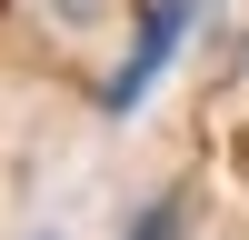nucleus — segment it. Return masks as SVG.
I'll return each mask as SVG.
<instances>
[{
    "label": "nucleus",
    "mask_w": 249,
    "mask_h": 240,
    "mask_svg": "<svg viewBox=\"0 0 249 240\" xmlns=\"http://www.w3.org/2000/svg\"><path fill=\"white\" fill-rule=\"evenodd\" d=\"M40 10H50L60 30H100V20H110V0H40Z\"/></svg>",
    "instance_id": "2"
},
{
    "label": "nucleus",
    "mask_w": 249,
    "mask_h": 240,
    "mask_svg": "<svg viewBox=\"0 0 249 240\" xmlns=\"http://www.w3.org/2000/svg\"><path fill=\"white\" fill-rule=\"evenodd\" d=\"M179 30H190V0H150V20H140V40H130V60H120V80H110V110H140V100H150V80L170 70V50H179Z\"/></svg>",
    "instance_id": "1"
}]
</instances>
